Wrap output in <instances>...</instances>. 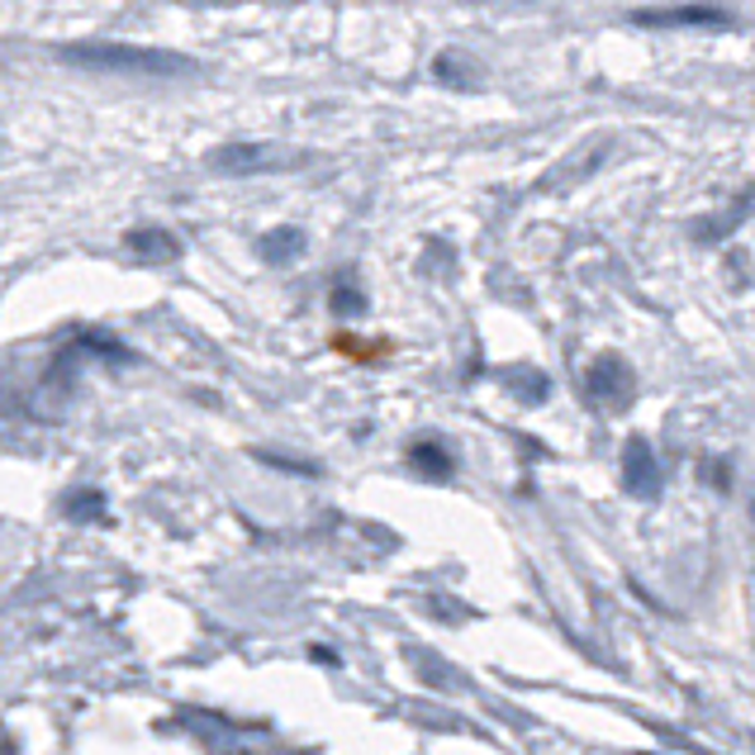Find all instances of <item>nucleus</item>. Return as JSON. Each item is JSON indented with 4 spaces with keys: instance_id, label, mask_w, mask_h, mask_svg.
I'll list each match as a JSON object with an SVG mask.
<instances>
[{
    "instance_id": "9b49d317",
    "label": "nucleus",
    "mask_w": 755,
    "mask_h": 755,
    "mask_svg": "<svg viewBox=\"0 0 755 755\" xmlns=\"http://www.w3.org/2000/svg\"><path fill=\"white\" fill-rule=\"evenodd\" d=\"M77 342H81L85 352H95V356H105V362H114V366H128V362H134V352H128L119 338H110V333H81Z\"/></svg>"
},
{
    "instance_id": "6e6552de",
    "label": "nucleus",
    "mask_w": 755,
    "mask_h": 755,
    "mask_svg": "<svg viewBox=\"0 0 755 755\" xmlns=\"http://www.w3.org/2000/svg\"><path fill=\"white\" fill-rule=\"evenodd\" d=\"M433 77L442 85H451V91H476V85H480V67H476V57H466V53H437Z\"/></svg>"
},
{
    "instance_id": "39448f33",
    "label": "nucleus",
    "mask_w": 755,
    "mask_h": 755,
    "mask_svg": "<svg viewBox=\"0 0 755 755\" xmlns=\"http://www.w3.org/2000/svg\"><path fill=\"white\" fill-rule=\"evenodd\" d=\"M622 484H627V494H637V499H655V494H661V466H655L647 437H627V447H622Z\"/></svg>"
},
{
    "instance_id": "0eeeda50",
    "label": "nucleus",
    "mask_w": 755,
    "mask_h": 755,
    "mask_svg": "<svg viewBox=\"0 0 755 755\" xmlns=\"http://www.w3.org/2000/svg\"><path fill=\"white\" fill-rule=\"evenodd\" d=\"M309 248V238H305V228H295V224H276V228H266L262 242H256V252L266 256L271 266H290L299 262Z\"/></svg>"
},
{
    "instance_id": "f257e3e1",
    "label": "nucleus",
    "mask_w": 755,
    "mask_h": 755,
    "mask_svg": "<svg viewBox=\"0 0 755 755\" xmlns=\"http://www.w3.org/2000/svg\"><path fill=\"white\" fill-rule=\"evenodd\" d=\"M57 62L91 67V71H128V77H191L195 57L185 53H162V48H134V43H62Z\"/></svg>"
},
{
    "instance_id": "1a4fd4ad",
    "label": "nucleus",
    "mask_w": 755,
    "mask_h": 755,
    "mask_svg": "<svg viewBox=\"0 0 755 755\" xmlns=\"http://www.w3.org/2000/svg\"><path fill=\"white\" fill-rule=\"evenodd\" d=\"M409 466L419 470L423 480H447L451 476V451L442 447V442L423 437V442H413V447H409Z\"/></svg>"
},
{
    "instance_id": "7ed1b4c3",
    "label": "nucleus",
    "mask_w": 755,
    "mask_h": 755,
    "mask_svg": "<svg viewBox=\"0 0 755 755\" xmlns=\"http://www.w3.org/2000/svg\"><path fill=\"white\" fill-rule=\"evenodd\" d=\"M590 394L598 399V404H608V409H627V404H632V394H637L632 366H627L618 352L594 356V366H590Z\"/></svg>"
},
{
    "instance_id": "f03ea898",
    "label": "nucleus",
    "mask_w": 755,
    "mask_h": 755,
    "mask_svg": "<svg viewBox=\"0 0 755 755\" xmlns=\"http://www.w3.org/2000/svg\"><path fill=\"white\" fill-rule=\"evenodd\" d=\"M205 162L219 171V176H262V171H281V167H299L305 152L290 148H271V142H252V138H228L219 142Z\"/></svg>"
},
{
    "instance_id": "f8f14e48",
    "label": "nucleus",
    "mask_w": 755,
    "mask_h": 755,
    "mask_svg": "<svg viewBox=\"0 0 755 755\" xmlns=\"http://www.w3.org/2000/svg\"><path fill=\"white\" fill-rule=\"evenodd\" d=\"M67 513L71 518H81V523H91V518H100V513H105V499H100L95 490H77L67 499Z\"/></svg>"
},
{
    "instance_id": "423d86ee",
    "label": "nucleus",
    "mask_w": 755,
    "mask_h": 755,
    "mask_svg": "<svg viewBox=\"0 0 755 755\" xmlns=\"http://www.w3.org/2000/svg\"><path fill=\"white\" fill-rule=\"evenodd\" d=\"M124 248L138 256V262H176L181 256V238L167 233V228H128Z\"/></svg>"
},
{
    "instance_id": "9d476101",
    "label": "nucleus",
    "mask_w": 755,
    "mask_h": 755,
    "mask_svg": "<svg viewBox=\"0 0 755 755\" xmlns=\"http://www.w3.org/2000/svg\"><path fill=\"white\" fill-rule=\"evenodd\" d=\"M328 309H333L338 319H362V313H366V290L356 285L352 271H342L338 285L328 290Z\"/></svg>"
},
{
    "instance_id": "20e7f679",
    "label": "nucleus",
    "mask_w": 755,
    "mask_h": 755,
    "mask_svg": "<svg viewBox=\"0 0 755 755\" xmlns=\"http://www.w3.org/2000/svg\"><path fill=\"white\" fill-rule=\"evenodd\" d=\"M632 24H641V28H727L732 14L718 5H655V10H632Z\"/></svg>"
}]
</instances>
